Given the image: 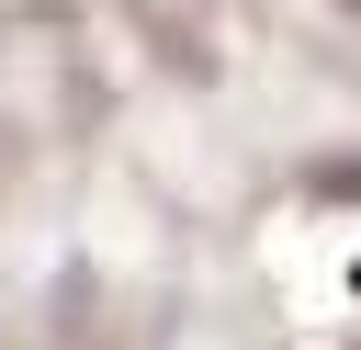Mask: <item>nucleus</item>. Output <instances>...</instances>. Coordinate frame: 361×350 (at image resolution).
I'll return each instance as SVG.
<instances>
[]
</instances>
